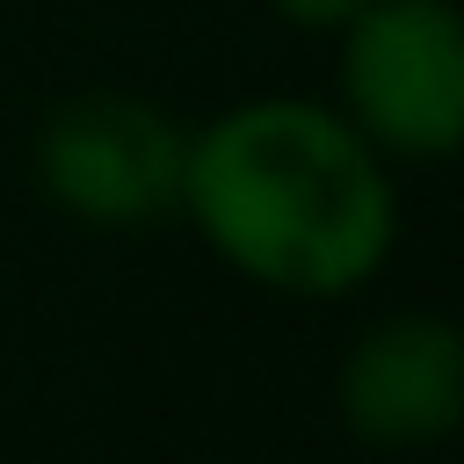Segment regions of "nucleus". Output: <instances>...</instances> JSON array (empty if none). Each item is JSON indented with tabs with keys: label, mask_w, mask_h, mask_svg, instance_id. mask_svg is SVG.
Masks as SVG:
<instances>
[{
	"label": "nucleus",
	"mask_w": 464,
	"mask_h": 464,
	"mask_svg": "<svg viewBox=\"0 0 464 464\" xmlns=\"http://www.w3.org/2000/svg\"><path fill=\"white\" fill-rule=\"evenodd\" d=\"M283 22H297V29H341V22H355L370 0H268Z\"/></svg>",
	"instance_id": "39448f33"
},
{
	"label": "nucleus",
	"mask_w": 464,
	"mask_h": 464,
	"mask_svg": "<svg viewBox=\"0 0 464 464\" xmlns=\"http://www.w3.org/2000/svg\"><path fill=\"white\" fill-rule=\"evenodd\" d=\"M188 138L138 94H72L36 130V181L87 225H152L181 210Z\"/></svg>",
	"instance_id": "7ed1b4c3"
},
{
	"label": "nucleus",
	"mask_w": 464,
	"mask_h": 464,
	"mask_svg": "<svg viewBox=\"0 0 464 464\" xmlns=\"http://www.w3.org/2000/svg\"><path fill=\"white\" fill-rule=\"evenodd\" d=\"M348 123L406 160H442L464 138V22L450 0H370L341 22Z\"/></svg>",
	"instance_id": "f03ea898"
},
{
	"label": "nucleus",
	"mask_w": 464,
	"mask_h": 464,
	"mask_svg": "<svg viewBox=\"0 0 464 464\" xmlns=\"http://www.w3.org/2000/svg\"><path fill=\"white\" fill-rule=\"evenodd\" d=\"M341 420L377 450L442 442L464 413V341L435 312H399L370 326L341 362Z\"/></svg>",
	"instance_id": "20e7f679"
},
{
	"label": "nucleus",
	"mask_w": 464,
	"mask_h": 464,
	"mask_svg": "<svg viewBox=\"0 0 464 464\" xmlns=\"http://www.w3.org/2000/svg\"><path fill=\"white\" fill-rule=\"evenodd\" d=\"M181 210L246 283L283 297H341L392 254L399 203L377 145L290 94L239 102L188 138Z\"/></svg>",
	"instance_id": "f257e3e1"
}]
</instances>
